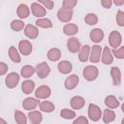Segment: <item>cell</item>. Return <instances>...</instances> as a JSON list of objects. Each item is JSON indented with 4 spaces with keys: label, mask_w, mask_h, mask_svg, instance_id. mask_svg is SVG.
Returning a JSON list of instances; mask_svg holds the SVG:
<instances>
[{
    "label": "cell",
    "mask_w": 124,
    "mask_h": 124,
    "mask_svg": "<svg viewBox=\"0 0 124 124\" xmlns=\"http://www.w3.org/2000/svg\"><path fill=\"white\" fill-rule=\"evenodd\" d=\"M82 75L84 77V78L88 81H92V80H95L99 75V71H98V68L95 67V66H86L83 71H82Z\"/></svg>",
    "instance_id": "cell-1"
},
{
    "label": "cell",
    "mask_w": 124,
    "mask_h": 124,
    "mask_svg": "<svg viewBox=\"0 0 124 124\" xmlns=\"http://www.w3.org/2000/svg\"><path fill=\"white\" fill-rule=\"evenodd\" d=\"M88 116L92 121H98L100 120L102 116V111L101 108L95 105V104H89L88 107Z\"/></svg>",
    "instance_id": "cell-2"
},
{
    "label": "cell",
    "mask_w": 124,
    "mask_h": 124,
    "mask_svg": "<svg viewBox=\"0 0 124 124\" xmlns=\"http://www.w3.org/2000/svg\"><path fill=\"white\" fill-rule=\"evenodd\" d=\"M36 74L40 78H45L48 76L49 72H50V68L49 66L46 64V62H42L37 64L36 68H35Z\"/></svg>",
    "instance_id": "cell-3"
},
{
    "label": "cell",
    "mask_w": 124,
    "mask_h": 124,
    "mask_svg": "<svg viewBox=\"0 0 124 124\" xmlns=\"http://www.w3.org/2000/svg\"><path fill=\"white\" fill-rule=\"evenodd\" d=\"M122 42V37L118 31H111L109 36H108V43L109 46H112L114 49H116Z\"/></svg>",
    "instance_id": "cell-4"
},
{
    "label": "cell",
    "mask_w": 124,
    "mask_h": 124,
    "mask_svg": "<svg viewBox=\"0 0 124 124\" xmlns=\"http://www.w3.org/2000/svg\"><path fill=\"white\" fill-rule=\"evenodd\" d=\"M57 17L62 22H69L73 17V10L61 8L57 12Z\"/></svg>",
    "instance_id": "cell-5"
},
{
    "label": "cell",
    "mask_w": 124,
    "mask_h": 124,
    "mask_svg": "<svg viewBox=\"0 0 124 124\" xmlns=\"http://www.w3.org/2000/svg\"><path fill=\"white\" fill-rule=\"evenodd\" d=\"M19 81V76L18 74L16 73H10L7 77H6V79H5V82H6V85L8 88H15L17 83Z\"/></svg>",
    "instance_id": "cell-6"
},
{
    "label": "cell",
    "mask_w": 124,
    "mask_h": 124,
    "mask_svg": "<svg viewBox=\"0 0 124 124\" xmlns=\"http://www.w3.org/2000/svg\"><path fill=\"white\" fill-rule=\"evenodd\" d=\"M31 11H32V14L36 16V17H43L44 16H46V8L43 7L40 3H37V2H34L31 4Z\"/></svg>",
    "instance_id": "cell-7"
},
{
    "label": "cell",
    "mask_w": 124,
    "mask_h": 124,
    "mask_svg": "<svg viewBox=\"0 0 124 124\" xmlns=\"http://www.w3.org/2000/svg\"><path fill=\"white\" fill-rule=\"evenodd\" d=\"M67 47H68V50L72 53H77L78 50H80V43L79 41L78 40V38H70L67 42Z\"/></svg>",
    "instance_id": "cell-8"
},
{
    "label": "cell",
    "mask_w": 124,
    "mask_h": 124,
    "mask_svg": "<svg viewBox=\"0 0 124 124\" xmlns=\"http://www.w3.org/2000/svg\"><path fill=\"white\" fill-rule=\"evenodd\" d=\"M50 93H51V90L48 86L46 85H41L39 86L36 91H35V96L39 99H46V98H48L50 96Z\"/></svg>",
    "instance_id": "cell-9"
},
{
    "label": "cell",
    "mask_w": 124,
    "mask_h": 124,
    "mask_svg": "<svg viewBox=\"0 0 124 124\" xmlns=\"http://www.w3.org/2000/svg\"><path fill=\"white\" fill-rule=\"evenodd\" d=\"M18 49L21 54L23 55H29L32 51V45L27 40H22L18 44Z\"/></svg>",
    "instance_id": "cell-10"
},
{
    "label": "cell",
    "mask_w": 124,
    "mask_h": 124,
    "mask_svg": "<svg viewBox=\"0 0 124 124\" xmlns=\"http://www.w3.org/2000/svg\"><path fill=\"white\" fill-rule=\"evenodd\" d=\"M38 105H39V101L36 100L35 98H31V97L25 98L23 100V102H22V107L26 110H32V109H34V108H37Z\"/></svg>",
    "instance_id": "cell-11"
},
{
    "label": "cell",
    "mask_w": 124,
    "mask_h": 124,
    "mask_svg": "<svg viewBox=\"0 0 124 124\" xmlns=\"http://www.w3.org/2000/svg\"><path fill=\"white\" fill-rule=\"evenodd\" d=\"M90 40L94 43H100L103 39H104V31L100 28H95L93 30L90 31L89 34Z\"/></svg>",
    "instance_id": "cell-12"
},
{
    "label": "cell",
    "mask_w": 124,
    "mask_h": 124,
    "mask_svg": "<svg viewBox=\"0 0 124 124\" xmlns=\"http://www.w3.org/2000/svg\"><path fill=\"white\" fill-rule=\"evenodd\" d=\"M101 52H102V48L99 45L93 46L90 54V61L92 63H98L101 58Z\"/></svg>",
    "instance_id": "cell-13"
},
{
    "label": "cell",
    "mask_w": 124,
    "mask_h": 124,
    "mask_svg": "<svg viewBox=\"0 0 124 124\" xmlns=\"http://www.w3.org/2000/svg\"><path fill=\"white\" fill-rule=\"evenodd\" d=\"M24 34L29 39H36L39 35V30L36 26H34L32 24H27L24 28Z\"/></svg>",
    "instance_id": "cell-14"
},
{
    "label": "cell",
    "mask_w": 124,
    "mask_h": 124,
    "mask_svg": "<svg viewBox=\"0 0 124 124\" xmlns=\"http://www.w3.org/2000/svg\"><path fill=\"white\" fill-rule=\"evenodd\" d=\"M110 76L112 78L113 85L119 86L121 83V73L118 67H112L110 69Z\"/></svg>",
    "instance_id": "cell-15"
},
{
    "label": "cell",
    "mask_w": 124,
    "mask_h": 124,
    "mask_svg": "<svg viewBox=\"0 0 124 124\" xmlns=\"http://www.w3.org/2000/svg\"><path fill=\"white\" fill-rule=\"evenodd\" d=\"M78 81H79V79H78V77L77 75H71L70 77H68L66 78L64 85H65L66 89L71 90V89H74L78 85Z\"/></svg>",
    "instance_id": "cell-16"
},
{
    "label": "cell",
    "mask_w": 124,
    "mask_h": 124,
    "mask_svg": "<svg viewBox=\"0 0 124 124\" xmlns=\"http://www.w3.org/2000/svg\"><path fill=\"white\" fill-rule=\"evenodd\" d=\"M70 104H71V107L75 109H80L83 108L84 104H85V101L84 99L81 97V96H74L71 101H70Z\"/></svg>",
    "instance_id": "cell-17"
},
{
    "label": "cell",
    "mask_w": 124,
    "mask_h": 124,
    "mask_svg": "<svg viewBox=\"0 0 124 124\" xmlns=\"http://www.w3.org/2000/svg\"><path fill=\"white\" fill-rule=\"evenodd\" d=\"M112 61H113V57L110 49L108 48V46H105L102 53V62L106 65H108V64H111Z\"/></svg>",
    "instance_id": "cell-18"
},
{
    "label": "cell",
    "mask_w": 124,
    "mask_h": 124,
    "mask_svg": "<svg viewBox=\"0 0 124 124\" xmlns=\"http://www.w3.org/2000/svg\"><path fill=\"white\" fill-rule=\"evenodd\" d=\"M72 68H73L72 64H71L69 61H66V60L59 62L58 65H57L58 71H59L61 74H64V75L69 74V73L72 71Z\"/></svg>",
    "instance_id": "cell-19"
},
{
    "label": "cell",
    "mask_w": 124,
    "mask_h": 124,
    "mask_svg": "<svg viewBox=\"0 0 124 124\" xmlns=\"http://www.w3.org/2000/svg\"><path fill=\"white\" fill-rule=\"evenodd\" d=\"M28 117H29V120L32 124H40L43 120V115L40 111H37V110H33V111H30L28 113Z\"/></svg>",
    "instance_id": "cell-20"
},
{
    "label": "cell",
    "mask_w": 124,
    "mask_h": 124,
    "mask_svg": "<svg viewBox=\"0 0 124 124\" xmlns=\"http://www.w3.org/2000/svg\"><path fill=\"white\" fill-rule=\"evenodd\" d=\"M89 51H90V46L88 45H84L80 47V50L78 53V59L80 62H86L87 61L88 56L90 55Z\"/></svg>",
    "instance_id": "cell-21"
},
{
    "label": "cell",
    "mask_w": 124,
    "mask_h": 124,
    "mask_svg": "<svg viewBox=\"0 0 124 124\" xmlns=\"http://www.w3.org/2000/svg\"><path fill=\"white\" fill-rule=\"evenodd\" d=\"M35 88V83L31 79H26L21 84V90L24 94H30Z\"/></svg>",
    "instance_id": "cell-22"
},
{
    "label": "cell",
    "mask_w": 124,
    "mask_h": 124,
    "mask_svg": "<svg viewBox=\"0 0 124 124\" xmlns=\"http://www.w3.org/2000/svg\"><path fill=\"white\" fill-rule=\"evenodd\" d=\"M105 105L108 108H116L119 106V101L112 95H108L105 99Z\"/></svg>",
    "instance_id": "cell-23"
},
{
    "label": "cell",
    "mask_w": 124,
    "mask_h": 124,
    "mask_svg": "<svg viewBox=\"0 0 124 124\" xmlns=\"http://www.w3.org/2000/svg\"><path fill=\"white\" fill-rule=\"evenodd\" d=\"M16 14H17L18 17H20V18H26L29 16V14H30V10H29V8L25 4H20L17 7Z\"/></svg>",
    "instance_id": "cell-24"
},
{
    "label": "cell",
    "mask_w": 124,
    "mask_h": 124,
    "mask_svg": "<svg viewBox=\"0 0 124 124\" xmlns=\"http://www.w3.org/2000/svg\"><path fill=\"white\" fill-rule=\"evenodd\" d=\"M78 28L76 24H73V23H67L64 27H63V32L64 34L68 35V36H72V35H75L76 33H78Z\"/></svg>",
    "instance_id": "cell-25"
},
{
    "label": "cell",
    "mask_w": 124,
    "mask_h": 124,
    "mask_svg": "<svg viewBox=\"0 0 124 124\" xmlns=\"http://www.w3.org/2000/svg\"><path fill=\"white\" fill-rule=\"evenodd\" d=\"M114 119H115V113H114L113 110L108 109V108H107V109L104 110V113H103V121L105 123H110Z\"/></svg>",
    "instance_id": "cell-26"
},
{
    "label": "cell",
    "mask_w": 124,
    "mask_h": 124,
    "mask_svg": "<svg viewBox=\"0 0 124 124\" xmlns=\"http://www.w3.org/2000/svg\"><path fill=\"white\" fill-rule=\"evenodd\" d=\"M61 57V52L58 48H50L47 52V58L50 61H57Z\"/></svg>",
    "instance_id": "cell-27"
},
{
    "label": "cell",
    "mask_w": 124,
    "mask_h": 124,
    "mask_svg": "<svg viewBox=\"0 0 124 124\" xmlns=\"http://www.w3.org/2000/svg\"><path fill=\"white\" fill-rule=\"evenodd\" d=\"M35 68H33L32 66L30 65H25L21 68L20 70V75L23 77V78H30L34 73H35Z\"/></svg>",
    "instance_id": "cell-28"
},
{
    "label": "cell",
    "mask_w": 124,
    "mask_h": 124,
    "mask_svg": "<svg viewBox=\"0 0 124 124\" xmlns=\"http://www.w3.org/2000/svg\"><path fill=\"white\" fill-rule=\"evenodd\" d=\"M9 56L11 58V60L15 63H19L20 62V56L17 52V50L16 49L15 46H10L9 48Z\"/></svg>",
    "instance_id": "cell-29"
},
{
    "label": "cell",
    "mask_w": 124,
    "mask_h": 124,
    "mask_svg": "<svg viewBox=\"0 0 124 124\" xmlns=\"http://www.w3.org/2000/svg\"><path fill=\"white\" fill-rule=\"evenodd\" d=\"M40 108L42 111H45V112H51L54 110V105L51 103V102H48V101H44L40 104Z\"/></svg>",
    "instance_id": "cell-30"
},
{
    "label": "cell",
    "mask_w": 124,
    "mask_h": 124,
    "mask_svg": "<svg viewBox=\"0 0 124 124\" xmlns=\"http://www.w3.org/2000/svg\"><path fill=\"white\" fill-rule=\"evenodd\" d=\"M15 120L17 124H26V122H27V118H26L25 114L19 110L15 111Z\"/></svg>",
    "instance_id": "cell-31"
},
{
    "label": "cell",
    "mask_w": 124,
    "mask_h": 124,
    "mask_svg": "<svg viewBox=\"0 0 124 124\" xmlns=\"http://www.w3.org/2000/svg\"><path fill=\"white\" fill-rule=\"evenodd\" d=\"M36 24L42 28H50L52 27V22L48 18H39L36 20Z\"/></svg>",
    "instance_id": "cell-32"
},
{
    "label": "cell",
    "mask_w": 124,
    "mask_h": 124,
    "mask_svg": "<svg viewBox=\"0 0 124 124\" xmlns=\"http://www.w3.org/2000/svg\"><path fill=\"white\" fill-rule=\"evenodd\" d=\"M84 21L88 24V25H94L98 22V16L95 15V14H87L84 17Z\"/></svg>",
    "instance_id": "cell-33"
},
{
    "label": "cell",
    "mask_w": 124,
    "mask_h": 124,
    "mask_svg": "<svg viewBox=\"0 0 124 124\" xmlns=\"http://www.w3.org/2000/svg\"><path fill=\"white\" fill-rule=\"evenodd\" d=\"M60 115L65 118V119H73L76 117V112L74 110L68 109V108H64L60 111Z\"/></svg>",
    "instance_id": "cell-34"
},
{
    "label": "cell",
    "mask_w": 124,
    "mask_h": 124,
    "mask_svg": "<svg viewBox=\"0 0 124 124\" xmlns=\"http://www.w3.org/2000/svg\"><path fill=\"white\" fill-rule=\"evenodd\" d=\"M24 27V22L19 20V19H16V20H13L12 23H11V28L15 31H20L22 30Z\"/></svg>",
    "instance_id": "cell-35"
},
{
    "label": "cell",
    "mask_w": 124,
    "mask_h": 124,
    "mask_svg": "<svg viewBox=\"0 0 124 124\" xmlns=\"http://www.w3.org/2000/svg\"><path fill=\"white\" fill-rule=\"evenodd\" d=\"M111 53H112L116 58H118V59H123V58H124V46H121V47H119V48H116V49L113 48V50L111 51Z\"/></svg>",
    "instance_id": "cell-36"
},
{
    "label": "cell",
    "mask_w": 124,
    "mask_h": 124,
    "mask_svg": "<svg viewBox=\"0 0 124 124\" xmlns=\"http://www.w3.org/2000/svg\"><path fill=\"white\" fill-rule=\"evenodd\" d=\"M76 5H77L76 0H64L62 2V7L65 9H71L72 10Z\"/></svg>",
    "instance_id": "cell-37"
},
{
    "label": "cell",
    "mask_w": 124,
    "mask_h": 124,
    "mask_svg": "<svg viewBox=\"0 0 124 124\" xmlns=\"http://www.w3.org/2000/svg\"><path fill=\"white\" fill-rule=\"evenodd\" d=\"M116 22L119 26H124V12L118 11L116 14Z\"/></svg>",
    "instance_id": "cell-38"
},
{
    "label": "cell",
    "mask_w": 124,
    "mask_h": 124,
    "mask_svg": "<svg viewBox=\"0 0 124 124\" xmlns=\"http://www.w3.org/2000/svg\"><path fill=\"white\" fill-rule=\"evenodd\" d=\"M39 3H40L41 5H44V6H45L46 9H48V10H51V9L53 8V6H54V2L51 1V0H46V1L41 0V1H39Z\"/></svg>",
    "instance_id": "cell-39"
},
{
    "label": "cell",
    "mask_w": 124,
    "mask_h": 124,
    "mask_svg": "<svg viewBox=\"0 0 124 124\" xmlns=\"http://www.w3.org/2000/svg\"><path fill=\"white\" fill-rule=\"evenodd\" d=\"M73 124H88V120L85 116H79L73 122Z\"/></svg>",
    "instance_id": "cell-40"
},
{
    "label": "cell",
    "mask_w": 124,
    "mask_h": 124,
    "mask_svg": "<svg viewBox=\"0 0 124 124\" xmlns=\"http://www.w3.org/2000/svg\"><path fill=\"white\" fill-rule=\"evenodd\" d=\"M8 71V66L4 63V62H0V75L3 76L7 73Z\"/></svg>",
    "instance_id": "cell-41"
},
{
    "label": "cell",
    "mask_w": 124,
    "mask_h": 124,
    "mask_svg": "<svg viewBox=\"0 0 124 124\" xmlns=\"http://www.w3.org/2000/svg\"><path fill=\"white\" fill-rule=\"evenodd\" d=\"M101 4H102V6H103L104 8L109 9V8L111 7V5H112V2H111L110 0H102V1H101Z\"/></svg>",
    "instance_id": "cell-42"
},
{
    "label": "cell",
    "mask_w": 124,
    "mask_h": 124,
    "mask_svg": "<svg viewBox=\"0 0 124 124\" xmlns=\"http://www.w3.org/2000/svg\"><path fill=\"white\" fill-rule=\"evenodd\" d=\"M113 3H114L116 6H120V5H123V4H124V0H115Z\"/></svg>",
    "instance_id": "cell-43"
},
{
    "label": "cell",
    "mask_w": 124,
    "mask_h": 124,
    "mask_svg": "<svg viewBox=\"0 0 124 124\" xmlns=\"http://www.w3.org/2000/svg\"><path fill=\"white\" fill-rule=\"evenodd\" d=\"M0 124H7V123H6V121H5L3 118H1V119H0Z\"/></svg>",
    "instance_id": "cell-44"
},
{
    "label": "cell",
    "mask_w": 124,
    "mask_h": 124,
    "mask_svg": "<svg viewBox=\"0 0 124 124\" xmlns=\"http://www.w3.org/2000/svg\"><path fill=\"white\" fill-rule=\"evenodd\" d=\"M121 109H122V112L124 113V103L122 104V106H121Z\"/></svg>",
    "instance_id": "cell-45"
},
{
    "label": "cell",
    "mask_w": 124,
    "mask_h": 124,
    "mask_svg": "<svg viewBox=\"0 0 124 124\" xmlns=\"http://www.w3.org/2000/svg\"><path fill=\"white\" fill-rule=\"evenodd\" d=\"M121 124H124V118L122 119V121H121Z\"/></svg>",
    "instance_id": "cell-46"
}]
</instances>
